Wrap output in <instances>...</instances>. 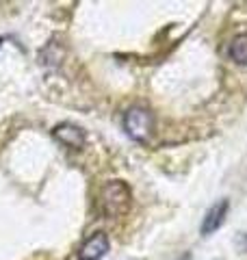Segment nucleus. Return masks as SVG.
I'll list each match as a JSON object with an SVG mask.
<instances>
[{"label": "nucleus", "mask_w": 247, "mask_h": 260, "mask_svg": "<svg viewBox=\"0 0 247 260\" xmlns=\"http://www.w3.org/2000/svg\"><path fill=\"white\" fill-rule=\"evenodd\" d=\"M228 54H230V59H232L234 63L247 65V35H245V32H243V35H236L232 42H230Z\"/></svg>", "instance_id": "6"}, {"label": "nucleus", "mask_w": 247, "mask_h": 260, "mask_svg": "<svg viewBox=\"0 0 247 260\" xmlns=\"http://www.w3.org/2000/svg\"><path fill=\"white\" fill-rule=\"evenodd\" d=\"M133 206V191L123 180H109L100 189V210L104 217H123Z\"/></svg>", "instance_id": "1"}, {"label": "nucleus", "mask_w": 247, "mask_h": 260, "mask_svg": "<svg viewBox=\"0 0 247 260\" xmlns=\"http://www.w3.org/2000/svg\"><path fill=\"white\" fill-rule=\"evenodd\" d=\"M123 130L128 133L130 139H135L139 143L150 141V137L154 133V115L150 109L145 107H133L126 111L123 115Z\"/></svg>", "instance_id": "2"}, {"label": "nucleus", "mask_w": 247, "mask_h": 260, "mask_svg": "<svg viewBox=\"0 0 247 260\" xmlns=\"http://www.w3.org/2000/svg\"><path fill=\"white\" fill-rule=\"evenodd\" d=\"M228 208H230V202L228 200H219L208 210H206V215L202 219V225H200V232L204 234V237H210L212 232H217L219 228L224 225L226 215H228Z\"/></svg>", "instance_id": "4"}, {"label": "nucleus", "mask_w": 247, "mask_h": 260, "mask_svg": "<svg viewBox=\"0 0 247 260\" xmlns=\"http://www.w3.org/2000/svg\"><path fill=\"white\" fill-rule=\"evenodd\" d=\"M52 137L61 145H65V148H72V150H80L82 145H85V141H87L85 130H82L80 126H76V124H70V121H63V124L54 126Z\"/></svg>", "instance_id": "3"}, {"label": "nucleus", "mask_w": 247, "mask_h": 260, "mask_svg": "<svg viewBox=\"0 0 247 260\" xmlns=\"http://www.w3.org/2000/svg\"><path fill=\"white\" fill-rule=\"evenodd\" d=\"M111 243H109V237H106L104 232H96L91 234L85 243L80 245L78 249V260H100L106 256V251H109Z\"/></svg>", "instance_id": "5"}]
</instances>
